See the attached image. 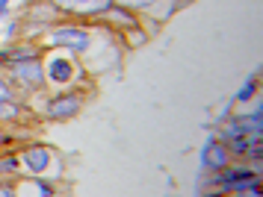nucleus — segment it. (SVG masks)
I'll return each instance as SVG.
<instances>
[{"instance_id":"f257e3e1","label":"nucleus","mask_w":263,"mask_h":197,"mask_svg":"<svg viewBox=\"0 0 263 197\" xmlns=\"http://www.w3.org/2000/svg\"><path fill=\"white\" fill-rule=\"evenodd\" d=\"M92 45V30L86 27H74V24H50L42 33V50H71V53H83Z\"/></svg>"},{"instance_id":"f03ea898","label":"nucleus","mask_w":263,"mask_h":197,"mask_svg":"<svg viewBox=\"0 0 263 197\" xmlns=\"http://www.w3.org/2000/svg\"><path fill=\"white\" fill-rule=\"evenodd\" d=\"M3 77L6 82L18 89V92L24 94H33V92H42L48 80H45V65H42V59H21V62H9V65H3Z\"/></svg>"},{"instance_id":"7ed1b4c3","label":"nucleus","mask_w":263,"mask_h":197,"mask_svg":"<svg viewBox=\"0 0 263 197\" xmlns=\"http://www.w3.org/2000/svg\"><path fill=\"white\" fill-rule=\"evenodd\" d=\"M83 109V94L80 92H57L45 103V118L50 121H68V118L80 115Z\"/></svg>"},{"instance_id":"20e7f679","label":"nucleus","mask_w":263,"mask_h":197,"mask_svg":"<svg viewBox=\"0 0 263 197\" xmlns=\"http://www.w3.org/2000/svg\"><path fill=\"white\" fill-rule=\"evenodd\" d=\"M45 65V80L53 82V85H68L80 77V68H77V62L71 56H65V53H50L48 62H42Z\"/></svg>"},{"instance_id":"39448f33","label":"nucleus","mask_w":263,"mask_h":197,"mask_svg":"<svg viewBox=\"0 0 263 197\" xmlns=\"http://www.w3.org/2000/svg\"><path fill=\"white\" fill-rule=\"evenodd\" d=\"M18 159H21V168H24L27 174H36V177H45L53 168V162H57L53 150L45 147V144H27Z\"/></svg>"},{"instance_id":"423d86ee","label":"nucleus","mask_w":263,"mask_h":197,"mask_svg":"<svg viewBox=\"0 0 263 197\" xmlns=\"http://www.w3.org/2000/svg\"><path fill=\"white\" fill-rule=\"evenodd\" d=\"M198 159H201V168L204 171H222L234 156L228 153L225 141L219 139V136H210V139L201 144V153H198Z\"/></svg>"},{"instance_id":"0eeeda50","label":"nucleus","mask_w":263,"mask_h":197,"mask_svg":"<svg viewBox=\"0 0 263 197\" xmlns=\"http://www.w3.org/2000/svg\"><path fill=\"white\" fill-rule=\"evenodd\" d=\"M21 59H42V47L36 41H21V45L0 47V68L9 65V62H21Z\"/></svg>"},{"instance_id":"6e6552de","label":"nucleus","mask_w":263,"mask_h":197,"mask_svg":"<svg viewBox=\"0 0 263 197\" xmlns=\"http://www.w3.org/2000/svg\"><path fill=\"white\" fill-rule=\"evenodd\" d=\"M12 191L15 197H30V194H39V197H53V186H50L45 177H36L30 174V180H15L12 183Z\"/></svg>"},{"instance_id":"1a4fd4ad","label":"nucleus","mask_w":263,"mask_h":197,"mask_svg":"<svg viewBox=\"0 0 263 197\" xmlns=\"http://www.w3.org/2000/svg\"><path fill=\"white\" fill-rule=\"evenodd\" d=\"M62 12L57 9L53 0H30V12H27V21H39L42 27H50V24L60 21Z\"/></svg>"},{"instance_id":"9d476101","label":"nucleus","mask_w":263,"mask_h":197,"mask_svg":"<svg viewBox=\"0 0 263 197\" xmlns=\"http://www.w3.org/2000/svg\"><path fill=\"white\" fill-rule=\"evenodd\" d=\"M24 115H27V109L21 103H15V97L12 100H0V124H15Z\"/></svg>"},{"instance_id":"9b49d317","label":"nucleus","mask_w":263,"mask_h":197,"mask_svg":"<svg viewBox=\"0 0 263 197\" xmlns=\"http://www.w3.org/2000/svg\"><path fill=\"white\" fill-rule=\"evenodd\" d=\"M119 33H121V38H124V45L127 47H142V45H148V38H151V35L142 30V24L127 27V30H119Z\"/></svg>"},{"instance_id":"f8f14e48","label":"nucleus","mask_w":263,"mask_h":197,"mask_svg":"<svg viewBox=\"0 0 263 197\" xmlns=\"http://www.w3.org/2000/svg\"><path fill=\"white\" fill-rule=\"evenodd\" d=\"M254 94H257V77H251V80H246L239 85V92L234 94V103H249Z\"/></svg>"},{"instance_id":"ddd939ff","label":"nucleus","mask_w":263,"mask_h":197,"mask_svg":"<svg viewBox=\"0 0 263 197\" xmlns=\"http://www.w3.org/2000/svg\"><path fill=\"white\" fill-rule=\"evenodd\" d=\"M18 171H21V159H18V156H3V159H0V177L18 174Z\"/></svg>"},{"instance_id":"4468645a","label":"nucleus","mask_w":263,"mask_h":197,"mask_svg":"<svg viewBox=\"0 0 263 197\" xmlns=\"http://www.w3.org/2000/svg\"><path fill=\"white\" fill-rule=\"evenodd\" d=\"M116 6H124V9H130V12H145L154 0H112Z\"/></svg>"},{"instance_id":"2eb2a0df","label":"nucleus","mask_w":263,"mask_h":197,"mask_svg":"<svg viewBox=\"0 0 263 197\" xmlns=\"http://www.w3.org/2000/svg\"><path fill=\"white\" fill-rule=\"evenodd\" d=\"M15 97V92H12V85L6 82V77L0 74V100H12Z\"/></svg>"},{"instance_id":"dca6fc26","label":"nucleus","mask_w":263,"mask_h":197,"mask_svg":"<svg viewBox=\"0 0 263 197\" xmlns=\"http://www.w3.org/2000/svg\"><path fill=\"white\" fill-rule=\"evenodd\" d=\"M21 33V24H6V30H3V35H0V38H15V35Z\"/></svg>"},{"instance_id":"f3484780","label":"nucleus","mask_w":263,"mask_h":197,"mask_svg":"<svg viewBox=\"0 0 263 197\" xmlns=\"http://www.w3.org/2000/svg\"><path fill=\"white\" fill-rule=\"evenodd\" d=\"M6 144H9V136H6V133L0 129V147H6Z\"/></svg>"},{"instance_id":"a211bd4d","label":"nucleus","mask_w":263,"mask_h":197,"mask_svg":"<svg viewBox=\"0 0 263 197\" xmlns=\"http://www.w3.org/2000/svg\"><path fill=\"white\" fill-rule=\"evenodd\" d=\"M172 3H178V6H186V3H192V0H172Z\"/></svg>"},{"instance_id":"6ab92c4d","label":"nucleus","mask_w":263,"mask_h":197,"mask_svg":"<svg viewBox=\"0 0 263 197\" xmlns=\"http://www.w3.org/2000/svg\"><path fill=\"white\" fill-rule=\"evenodd\" d=\"M0 47H3V38H0Z\"/></svg>"}]
</instances>
